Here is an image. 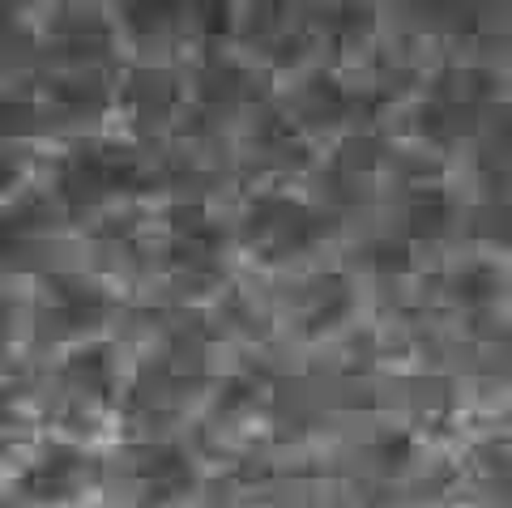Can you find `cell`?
<instances>
[{"mask_svg": "<svg viewBox=\"0 0 512 508\" xmlns=\"http://www.w3.org/2000/svg\"><path fill=\"white\" fill-rule=\"evenodd\" d=\"M320 231H325V218H320L312 205H303L299 197L278 193V188L252 197L244 210V222H239L244 244L265 261L299 257V252H308L320 240Z\"/></svg>", "mask_w": 512, "mask_h": 508, "instance_id": "6da1fadb", "label": "cell"}, {"mask_svg": "<svg viewBox=\"0 0 512 508\" xmlns=\"http://www.w3.org/2000/svg\"><path fill=\"white\" fill-rule=\"evenodd\" d=\"M99 483V457L86 453L82 444L56 440L30 457L22 470V491L39 504H73Z\"/></svg>", "mask_w": 512, "mask_h": 508, "instance_id": "7a4b0ae2", "label": "cell"}, {"mask_svg": "<svg viewBox=\"0 0 512 508\" xmlns=\"http://www.w3.org/2000/svg\"><path fill=\"white\" fill-rule=\"evenodd\" d=\"M128 176H133V163H128L120 150L82 146L60 163L56 188H60V201L69 205V210H86V205H99L107 197H116L128 184Z\"/></svg>", "mask_w": 512, "mask_h": 508, "instance_id": "3957f363", "label": "cell"}, {"mask_svg": "<svg viewBox=\"0 0 512 508\" xmlns=\"http://www.w3.org/2000/svg\"><path fill=\"white\" fill-rule=\"evenodd\" d=\"M167 257H171V274L188 282H214L222 269V231L214 227L210 214H201L197 205L175 210L171 227H167Z\"/></svg>", "mask_w": 512, "mask_h": 508, "instance_id": "277c9868", "label": "cell"}, {"mask_svg": "<svg viewBox=\"0 0 512 508\" xmlns=\"http://www.w3.org/2000/svg\"><path fill=\"white\" fill-rule=\"evenodd\" d=\"M128 483H133L137 500L146 508H171L197 483V466L171 444H141L128 457Z\"/></svg>", "mask_w": 512, "mask_h": 508, "instance_id": "5b68a950", "label": "cell"}, {"mask_svg": "<svg viewBox=\"0 0 512 508\" xmlns=\"http://www.w3.org/2000/svg\"><path fill=\"white\" fill-rule=\"evenodd\" d=\"M56 389L64 406L73 410H103L116 398V359L107 346H77L60 359L56 368Z\"/></svg>", "mask_w": 512, "mask_h": 508, "instance_id": "8992f818", "label": "cell"}, {"mask_svg": "<svg viewBox=\"0 0 512 508\" xmlns=\"http://www.w3.org/2000/svg\"><path fill=\"white\" fill-rule=\"evenodd\" d=\"M103 316H107L103 287L82 278H56L39 304V329L52 333V338H77L90 325H99Z\"/></svg>", "mask_w": 512, "mask_h": 508, "instance_id": "52a82bcc", "label": "cell"}, {"mask_svg": "<svg viewBox=\"0 0 512 508\" xmlns=\"http://www.w3.org/2000/svg\"><path fill=\"white\" fill-rule=\"evenodd\" d=\"M180 99V86L167 69H137L124 86V103L137 120H163Z\"/></svg>", "mask_w": 512, "mask_h": 508, "instance_id": "ba28073f", "label": "cell"}, {"mask_svg": "<svg viewBox=\"0 0 512 508\" xmlns=\"http://www.w3.org/2000/svg\"><path fill=\"white\" fill-rule=\"evenodd\" d=\"M448 291H453V299L466 308H487L495 299V291H500V274H495V265H487V261H470L453 274Z\"/></svg>", "mask_w": 512, "mask_h": 508, "instance_id": "9c48e42d", "label": "cell"}, {"mask_svg": "<svg viewBox=\"0 0 512 508\" xmlns=\"http://www.w3.org/2000/svg\"><path fill=\"white\" fill-rule=\"evenodd\" d=\"M444 222H448V205H444L440 193H419V197H414V205H410L414 235H436Z\"/></svg>", "mask_w": 512, "mask_h": 508, "instance_id": "30bf717a", "label": "cell"}, {"mask_svg": "<svg viewBox=\"0 0 512 508\" xmlns=\"http://www.w3.org/2000/svg\"><path fill=\"white\" fill-rule=\"evenodd\" d=\"M0 508H26V504H18V500H9V496H0Z\"/></svg>", "mask_w": 512, "mask_h": 508, "instance_id": "8fae6325", "label": "cell"}]
</instances>
